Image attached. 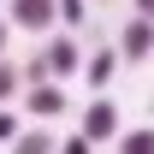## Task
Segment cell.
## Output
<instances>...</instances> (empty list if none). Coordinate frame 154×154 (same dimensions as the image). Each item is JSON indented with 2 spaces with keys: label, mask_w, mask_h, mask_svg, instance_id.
I'll list each match as a JSON object with an SVG mask.
<instances>
[{
  "label": "cell",
  "mask_w": 154,
  "mask_h": 154,
  "mask_svg": "<svg viewBox=\"0 0 154 154\" xmlns=\"http://www.w3.org/2000/svg\"><path fill=\"white\" fill-rule=\"evenodd\" d=\"M6 42H12V18H0V54H6Z\"/></svg>",
  "instance_id": "obj_14"
},
{
  "label": "cell",
  "mask_w": 154,
  "mask_h": 154,
  "mask_svg": "<svg viewBox=\"0 0 154 154\" xmlns=\"http://www.w3.org/2000/svg\"><path fill=\"white\" fill-rule=\"evenodd\" d=\"M95 6H107V0H95Z\"/></svg>",
  "instance_id": "obj_16"
},
{
  "label": "cell",
  "mask_w": 154,
  "mask_h": 154,
  "mask_svg": "<svg viewBox=\"0 0 154 154\" xmlns=\"http://www.w3.org/2000/svg\"><path fill=\"white\" fill-rule=\"evenodd\" d=\"M24 77H30V83H48V77H54V71H48V48H42V54L24 65Z\"/></svg>",
  "instance_id": "obj_12"
},
{
  "label": "cell",
  "mask_w": 154,
  "mask_h": 154,
  "mask_svg": "<svg viewBox=\"0 0 154 154\" xmlns=\"http://www.w3.org/2000/svg\"><path fill=\"white\" fill-rule=\"evenodd\" d=\"M12 136H18V113H6V107H0V142H12Z\"/></svg>",
  "instance_id": "obj_13"
},
{
  "label": "cell",
  "mask_w": 154,
  "mask_h": 154,
  "mask_svg": "<svg viewBox=\"0 0 154 154\" xmlns=\"http://www.w3.org/2000/svg\"><path fill=\"white\" fill-rule=\"evenodd\" d=\"M12 154H59V142L48 131H18L12 136Z\"/></svg>",
  "instance_id": "obj_6"
},
{
  "label": "cell",
  "mask_w": 154,
  "mask_h": 154,
  "mask_svg": "<svg viewBox=\"0 0 154 154\" xmlns=\"http://www.w3.org/2000/svg\"><path fill=\"white\" fill-rule=\"evenodd\" d=\"M83 136H95V142H113L119 136V107L107 95H95L89 107H83Z\"/></svg>",
  "instance_id": "obj_3"
},
{
  "label": "cell",
  "mask_w": 154,
  "mask_h": 154,
  "mask_svg": "<svg viewBox=\"0 0 154 154\" xmlns=\"http://www.w3.org/2000/svg\"><path fill=\"white\" fill-rule=\"evenodd\" d=\"M113 65H119V54H107V48H101L95 59H83V77H89L95 89H107V77H113Z\"/></svg>",
  "instance_id": "obj_7"
},
{
  "label": "cell",
  "mask_w": 154,
  "mask_h": 154,
  "mask_svg": "<svg viewBox=\"0 0 154 154\" xmlns=\"http://www.w3.org/2000/svg\"><path fill=\"white\" fill-rule=\"evenodd\" d=\"M119 154H154V131L136 125V131H119Z\"/></svg>",
  "instance_id": "obj_8"
},
{
  "label": "cell",
  "mask_w": 154,
  "mask_h": 154,
  "mask_svg": "<svg viewBox=\"0 0 154 154\" xmlns=\"http://www.w3.org/2000/svg\"><path fill=\"white\" fill-rule=\"evenodd\" d=\"M48 71H54V77H71V71H83L77 36H54V42H48Z\"/></svg>",
  "instance_id": "obj_5"
},
{
  "label": "cell",
  "mask_w": 154,
  "mask_h": 154,
  "mask_svg": "<svg viewBox=\"0 0 154 154\" xmlns=\"http://www.w3.org/2000/svg\"><path fill=\"white\" fill-rule=\"evenodd\" d=\"M119 54L136 59V65H142V59H154V18H142V12H136V18L119 30Z\"/></svg>",
  "instance_id": "obj_2"
},
{
  "label": "cell",
  "mask_w": 154,
  "mask_h": 154,
  "mask_svg": "<svg viewBox=\"0 0 154 154\" xmlns=\"http://www.w3.org/2000/svg\"><path fill=\"white\" fill-rule=\"evenodd\" d=\"M136 12H142V18H154V0H136Z\"/></svg>",
  "instance_id": "obj_15"
},
{
  "label": "cell",
  "mask_w": 154,
  "mask_h": 154,
  "mask_svg": "<svg viewBox=\"0 0 154 154\" xmlns=\"http://www.w3.org/2000/svg\"><path fill=\"white\" fill-rule=\"evenodd\" d=\"M6 18H12V30L48 36V30L59 24V0H6Z\"/></svg>",
  "instance_id": "obj_1"
},
{
  "label": "cell",
  "mask_w": 154,
  "mask_h": 154,
  "mask_svg": "<svg viewBox=\"0 0 154 154\" xmlns=\"http://www.w3.org/2000/svg\"><path fill=\"white\" fill-rule=\"evenodd\" d=\"M18 83H24V71H18V65H12L6 54H0V107H6V101L18 95Z\"/></svg>",
  "instance_id": "obj_9"
},
{
  "label": "cell",
  "mask_w": 154,
  "mask_h": 154,
  "mask_svg": "<svg viewBox=\"0 0 154 154\" xmlns=\"http://www.w3.org/2000/svg\"><path fill=\"white\" fill-rule=\"evenodd\" d=\"M24 113H30V119H59V113H65V95H59V83H54V77H48V83H30Z\"/></svg>",
  "instance_id": "obj_4"
},
{
  "label": "cell",
  "mask_w": 154,
  "mask_h": 154,
  "mask_svg": "<svg viewBox=\"0 0 154 154\" xmlns=\"http://www.w3.org/2000/svg\"><path fill=\"white\" fill-rule=\"evenodd\" d=\"M59 154H95V136H83V131L65 136V142H59Z\"/></svg>",
  "instance_id": "obj_11"
},
{
  "label": "cell",
  "mask_w": 154,
  "mask_h": 154,
  "mask_svg": "<svg viewBox=\"0 0 154 154\" xmlns=\"http://www.w3.org/2000/svg\"><path fill=\"white\" fill-rule=\"evenodd\" d=\"M89 18V0H59V24H83Z\"/></svg>",
  "instance_id": "obj_10"
}]
</instances>
